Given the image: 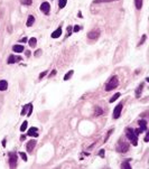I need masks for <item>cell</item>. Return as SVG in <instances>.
Returning a JSON list of instances; mask_svg holds the SVG:
<instances>
[{"mask_svg": "<svg viewBox=\"0 0 149 169\" xmlns=\"http://www.w3.org/2000/svg\"><path fill=\"white\" fill-rule=\"evenodd\" d=\"M119 85V80L118 77L115 76H112L110 80H109V82L107 83V85H105V91L109 92V91H112L113 88H115V87Z\"/></svg>", "mask_w": 149, "mask_h": 169, "instance_id": "cell-1", "label": "cell"}, {"mask_svg": "<svg viewBox=\"0 0 149 169\" xmlns=\"http://www.w3.org/2000/svg\"><path fill=\"white\" fill-rule=\"evenodd\" d=\"M126 136H127V138L132 142L134 146H137V144H138V136H136L134 131L131 128H128L126 130Z\"/></svg>", "mask_w": 149, "mask_h": 169, "instance_id": "cell-2", "label": "cell"}, {"mask_svg": "<svg viewBox=\"0 0 149 169\" xmlns=\"http://www.w3.org/2000/svg\"><path fill=\"white\" fill-rule=\"evenodd\" d=\"M122 108H123V104H122V103H119L118 105L114 108V110H113V118L118 119L119 117H120L121 111H122Z\"/></svg>", "mask_w": 149, "mask_h": 169, "instance_id": "cell-3", "label": "cell"}, {"mask_svg": "<svg viewBox=\"0 0 149 169\" xmlns=\"http://www.w3.org/2000/svg\"><path fill=\"white\" fill-rule=\"evenodd\" d=\"M117 150H118L119 152H127L129 150V144L127 142H119Z\"/></svg>", "mask_w": 149, "mask_h": 169, "instance_id": "cell-4", "label": "cell"}, {"mask_svg": "<svg viewBox=\"0 0 149 169\" xmlns=\"http://www.w3.org/2000/svg\"><path fill=\"white\" fill-rule=\"evenodd\" d=\"M9 165H10L11 168L17 166V156H16V154H12V152L9 154Z\"/></svg>", "mask_w": 149, "mask_h": 169, "instance_id": "cell-5", "label": "cell"}, {"mask_svg": "<svg viewBox=\"0 0 149 169\" xmlns=\"http://www.w3.org/2000/svg\"><path fill=\"white\" fill-rule=\"evenodd\" d=\"M100 36V30L99 29H93L87 34V37L90 39H98V37Z\"/></svg>", "mask_w": 149, "mask_h": 169, "instance_id": "cell-6", "label": "cell"}, {"mask_svg": "<svg viewBox=\"0 0 149 169\" xmlns=\"http://www.w3.org/2000/svg\"><path fill=\"white\" fill-rule=\"evenodd\" d=\"M41 10L45 14V15H48L49 14V10H51V6L48 2H43L41 5Z\"/></svg>", "mask_w": 149, "mask_h": 169, "instance_id": "cell-7", "label": "cell"}, {"mask_svg": "<svg viewBox=\"0 0 149 169\" xmlns=\"http://www.w3.org/2000/svg\"><path fill=\"white\" fill-rule=\"evenodd\" d=\"M21 58L19 56H15V55H10L8 58V64H14L16 62H19Z\"/></svg>", "mask_w": 149, "mask_h": 169, "instance_id": "cell-8", "label": "cell"}, {"mask_svg": "<svg viewBox=\"0 0 149 169\" xmlns=\"http://www.w3.org/2000/svg\"><path fill=\"white\" fill-rule=\"evenodd\" d=\"M35 146H36V141H35V140H30V141L27 143V151H28V152H31L33 149L35 148Z\"/></svg>", "mask_w": 149, "mask_h": 169, "instance_id": "cell-9", "label": "cell"}, {"mask_svg": "<svg viewBox=\"0 0 149 169\" xmlns=\"http://www.w3.org/2000/svg\"><path fill=\"white\" fill-rule=\"evenodd\" d=\"M28 136H30V137H38V130L37 128H31L28 130Z\"/></svg>", "mask_w": 149, "mask_h": 169, "instance_id": "cell-10", "label": "cell"}, {"mask_svg": "<svg viewBox=\"0 0 149 169\" xmlns=\"http://www.w3.org/2000/svg\"><path fill=\"white\" fill-rule=\"evenodd\" d=\"M61 35H62V28H61V27H58L56 30L52 34V38H58Z\"/></svg>", "mask_w": 149, "mask_h": 169, "instance_id": "cell-11", "label": "cell"}, {"mask_svg": "<svg viewBox=\"0 0 149 169\" xmlns=\"http://www.w3.org/2000/svg\"><path fill=\"white\" fill-rule=\"evenodd\" d=\"M138 123H139V125L141 127V128H139L140 130H141V131H145V130H147V122H146L145 120H139Z\"/></svg>", "mask_w": 149, "mask_h": 169, "instance_id": "cell-12", "label": "cell"}, {"mask_svg": "<svg viewBox=\"0 0 149 169\" xmlns=\"http://www.w3.org/2000/svg\"><path fill=\"white\" fill-rule=\"evenodd\" d=\"M7 87H8V83H7V81L1 80V81H0V91H6Z\"/></svg>", "mask_w": 149, "mask_h": 169, "instance_id": "cell-13", "label": "cell"}, {"mask_svg": "<svg viewBox=\"0 0 149 169\" xmlns=\"http://www.w3.org/2000/svg\"><path fill=\"white\" fill-rule=\"evenodd\" d=\"M12 51H15V53H21V51H24V46L22 45H15V46L12 47Z\"/></svg>", "mask_w": 149, "mask_h": 169, "instance_id": "cell-14", "label": "cell"}, {"mask_svg": "<svg viewBox=\"0 0 149 169\" xmlns=\"http://www.w3.org/2000/svg\"><path fill=\"white\" fill-rule=\"evenodd\" d=\"M35 22V17L34 16H29L28 17V19H27V22H26V25L28 26V27H30V26H33V24Z\"/></svg>", "mask_w": 149, "mask_h": 169, "instance_id": "cell-15", "label": "cell"}, {"mask_svg": "<svg viewBox=\"0 0 149 169\" xmlns=\"http://www.w3.org/2000/svg\"><path fill=\"white\" fill-rule=\"evenodd\" d=\"M142 88H144V83H141V84L137 87V90H136V97L140 96V94H141V92H142Z\"/></svg>", "mask_w": 149, "mask_h": 169, "instance_id": "cell-16", "label": "cell"}, {"mask_svg": "<svg viewBox=\"0 0 149 169\" xmlns=\"http://www.w3.org/2000/svg\"><path fill=\"white\" fill-rule=\"evenodd\" d=\"M28 44H29V46L30 47H35L37 44V39L35 38V37H31L30 39L28 40Z\"/></svg>", "mask_w": 149, "mask_h": 169, "instance_id": "cell-17", "label": "cell"}, {"mask_svg": "<svg viewBox=\"0 0 149 169\" xmlns=\"http://www.w3.org/2000/svg\"><path fill=\"white\" fill-rule=\"evenodd\" d=\"M134 5H136V8L140 10L142 8V0H134Z\"/></svg>", "mask_w": 149, "mask_h": 169, "instance_id": "cell-18", "label": "cell"}, {"mask_svg": "<svg viewBox=\"0 0 149 169\" xmlns=\"http://www.w3.org/2000/svg\"><path fill=\"white\" fill-rule=\"evenodd\" d=\"M67 4V0H58V7L62 9V8H64L65 6H66Z\"/></svg>", "mask_w": 149, "mask_h": 169, "instance_id": "cell-19", "label": "cell"}, {"mask_svg": "<svg viewBox=\"0 0 149 169\" xmlns=\"http://www.w3.org/2000/svg\"><path fill=\"white\" fill-rule=\"evenodd\" d=\"M120 95H121L120 93H115V94H114V95L110 99V103H113L115 100H117V99H119V97H120Z\"/></svg>", "mask_w": 149, "mask_h": 169, "instance_id": "cell-20", "label": "cell"}, {"mask_svg": "<svg viewBox=\"0 0 149 169\" xmlns=\"http://www.w3.org/2000/svg\"><path fill=\"white\" fill-rule=\"evenodd\" d=\"M103 113V110L101 108H95V117H98V115H101Z\"/></svg>", "mask_w": 149, "mask_h": 169, "instance_id": "cell-21", "label": "cell"}, {"mask_svg": "<svg viewBox=\"0 0 149 169\" xmlns=\"http://www.w3.org/2000/svg\"><path fill=\"white\" fill-rule=\"evenodd\" d=\"M73 71H70V72L68 73H66V74H65V76H64V80H65V81H67V80H68V78H71V77H72V75H73Z\"/></svg>", "mask_w": 149, "mask_h": 169, "instance_id": "cell-22", "label": "cell"}, {"mask_svg": "<svg viewBox=\"0 0 149 169\" xmlns=\"http://www.w3.org/2000/svg\"><path fill=\"white\" fill-rule=\"evenodd\" d=\"M31 104L29 103V104H26V105H24V108H22V111H21V115H24V114H26V111H27V109L30 107Z\"/></svg>", "mask_w": 149, "mask_h": 169, "instance_id": "cell-23", "label": "cell"}, {"mask_svg": "<svg viewBox=\"0 0 149 169\" xmlns=\"http://www.w3.org/2000/svg\"><path fill=\"white\" fill-rule=\"evenodd\" d=\"M121 168H126V169H131V166L129 162H122L121 165Z\"/></svg>", "mask_w": 149, "mask_h": 169, "instance_id": "cell-24", "label": "cell"}, {"mask_svg": "<svg viewBox=\"0 0 149 169\" xmlns=\"http://www.w3.org/2000/svg\"><path fill=\"white\" fill-rule=\"evenodd\" d=\"M27 121H24V123L21 124V127H20V131H25L26 129H27Z\"/></svg>", "mask_w": 149, "mask_h": 169, "instance_id": "cell-25", "label": "cell"}, {"mask_svg": "<svg viewBox=\"0 0 149 169\" xmlns=\"http://www.w3.org/2000/svg\"><path fill=\"white\" fill-rule=\"evenodd\" d=\"M21 4H22V5L30 6L31 5V0H21Z\"/></svg>", "mask_w": 149, "mask_h": 169, "instance_id": "cell-26", "label": "cell"}, {"mask_svg": "<svg viewBox=\"0 0 149 169\" xmlns=\"http://www.w3.org/2000/svg\"><path fill=\"white\" fill-rule=\"evenodd\" d=\"M111 1H115V0H94V2L100 4V2H111Z\"/></svg>", "mask_w": 149, "mask_h": 169, "instance_id": "cell-27", "label": "cell"}, {"mask_svg": "<svg viewBox=\"0 0 149 169\" xmlns=\"http://www.w3.org/2000/svg\"><path fill=\"white\" fill-rule=\"evenodd\" d=\"M19 154H20V157H21V158L24 159L25 161H27V156H26L25 152H19Z\"/></svg>", "mask_w": 149, "mask_h": 169, "instance_id": "cell-28", "label": "cell"}, {"mask_svg": "<svg viewBox=\"0 0 149 169\" xmlns=\"http://www.w3.org/2000/svg\"><path fill=\"white\" fill-rule=\"evenodd\" d=\"M71 33H72V27H71V26H68V27H67V37L71 35Z\"/></svg>", "mask_w": 149, "mask_h": 169, "instance_id": "cell-29", "label": "cell"}, {"mask_svg": "<svg viewBox=\"0 0 149 169\" xmlns=\"http://www.w3.org/2000/svg\"><path fill=\"white\" fill-rule=\"evenodd\" d=\"M104 154H105V151H104V150H100V152H99V156H100V157H101V158H103V157H104Z\"/></svg>", "mask_w": 149, "mask_h": 169, "instance_id": "cell-30", "label": "cell"}, {"mask_svg": "<svg viewBox=\"0 0 149 169\" xmlns=\"http://www.w3.org/2000/svg\"><path fill=\"white\" fill-rule=\"evenodd\" d=\"M145 40H146V35H144V36H142V39H141V41H140V43L138 44V46H140V45H142Z\"/></svg>", "mask_w": 149, "mask_h": 169, "instance_id": "cell-31", "label": "cell"}, {"mask_svg": "<svg viewBox=\"0 0 149 169\" xmlns=\"http://www.w3.org/2000/svg\"><path fill=\"white\" fill-rule=\"evenodd\" d=\"M47 74V71H45V72H43V73H41V75H39V78H43V77L45 76Z\"/></svg>", "mask_w": 149, "mask_h": 169, "instance_id": "cell-32", "label": "cell"}, {"mask_svg": "<svg viewBox=\"0 0 149 169\" xmlns=\"http://www.w3.org/2000/svg\"><path fill=\"white\" fill-rule=\"evenodd\" d=\"M80 30V26H74V28H73V31H78Z\"/></svg>", "mask_w": 149, "mask_h": 169, "instance_id": "cell-33", "label": "cell"}, {"mask_svg": "<svg viewBox=\"0 0 149 169\" xmlns=\"http://www.w3.org/2000/svg\"><path fill=\"white\" fill-rule=\"evenodd\" d=\"M54 75H56V70H54V71H52V73L49 74V77L54 76Z\"/></svg>", "mask_w": 149, "mask_h": 169, "instance_id": "cell-34", "label": "cell"}, {"mask_svg": "<svg viewBox=\"0 0 149 169\" xmlns=\"http://www.w3.org/2000/svg\"><path fill=\"white\" fill-rule=\"evenodd\" d=\"M145 141H146V142L149 141V133H147V136H146V138H145Z\"/></svg>", "mask_w": 149, "mask_h": 169, "instance_id": "cell-35", "label": "cell"}, {"mask_svg": "<svg viewBox=\"0 0 149 169\" xmlns=\"http://www.w3.org/2000/svg\"><path fill=\"white\" fill-rule=\"evenodd\" d=\"M41 49H38V51H36L35 55H36V56H39V54H41Z\"/></svg>", "mask_w": 149, "mask_h": 169, "instance_id": "cell-36", "label": "cell"}, {"mask_svg": "<svg viewBox=\"0 0 149 169\" xmlns=\"http://www.w3.org/2000/svg\"><path fill=\"white\" fill-rule=\"evenodd\" d=\"M20 41H21V43H26V41H27V38H26V37H24V38H21V39H20Z\"/></svg>", "mask_w": 149, "mask_h": 169, "instance_id": "cell-37", "label": "cell"}, {"mask_svg": "<svg viewBox=\"0 0 149 169\" xmlns=\"http://www.w3.org/2000/svg\"><path fill=\"white\" fill-rule=\"evenodd\" d=\"M25 139H26V136H22V137H21V138H20V140H21V141H24Z\"/></svg>", "mask_w": 149, "mask_h": 169, "instance_id": "cell-38", "label": "cell"}, {"mask_svg": "<svg viewBox=\"0 0 149 169\" xmlns=\"http://www.w3.org/2000/svg\"><path fill=\"white\" fill-rule=\"evenodd\" d=\"M2 146H4V147L6 146V140H4V141H2Z\"/></svg>", "mask_w": 149, "mask_h": 169, "instance_id": "cell-39", "label": "cell"}]
</instances>
